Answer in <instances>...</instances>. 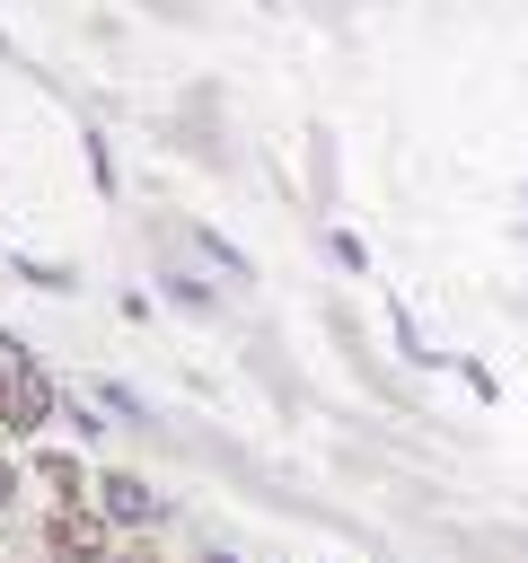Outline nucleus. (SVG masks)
Masks as SVG:
<instances>
[{
    "instance_id": "obj_3",
    "label": "nucleus",
    "mask_w": 528,
    "mask_h": 563,
    "mask_svg": "<svg viewBox=\"0 0 528 563\" xmlns=\"http://www.w3.org/2000/svg\"><path fill=\"white\" fill-rule=\"evenodd\" d=\"M88 501H97V519H106V528H141V537H150V528H158V510H167L141 475H97V493H88Z\"/></svg>"
},
{
    "instance_id": "obj_1",
    "label": "nucleus",
    "mask_w": 528,
    "mask_h": 563,
    "mask_svg": "<svg viewBox=\"0 0 528 563\" xmlns=\"http://www.w3.org/2000/svg\"><path fill=\"white\" fill-rule=\"evenodd\" d=\"M35 422H53V378L35 361L0 352V431H35Z\"/></svg>"
},
{
    "instance_id": "obj_4",
    "label": "nucleus",
    "mask_w": 528,
    "mask_h": 563,
    "mask_svg": "<svg viewBox=\"0 0 528 563\" xmlns=\"http://www.w3.org/2000/svg\"><path fill=\"white\" fill-rule=\"evenodd\" d=\"M35 484H53V510H70V501H88V493H97V475H88L79 457H62V449H44V457H35Z\"/></svg>"
},
{
    "instance_id": "obj_5",
    "label": "nucleus",
    "mask_w": 528,
    "mask_h": 563,
    "mask_svg": "<svg viewBox=\"0 0 528 563\" xmlns=\"http://www.w3.org/2000/svg\"><path fill=\"white\" fill-rule=\"evenodd\" d=\"M18 484H26V475H18V466H9V457H0V519H9V510H18Z\"/></svg>"
},
{
    "instance_id": "obj_2",
    "label": "nucleus",
    "mask_w": 528,
    "mask_h": 563,
    "mask_svg": "<svg viewBox=\"0 0 528 563\" xmlns=\"http://www.w3.org/2000/svg\"><path fill=\"white\" fill-rule=\"evenodd\" d=\"M44 545H53V563H114L97 501H70V510H53V519H44Z\"/></svg>"
}]
</instances>
